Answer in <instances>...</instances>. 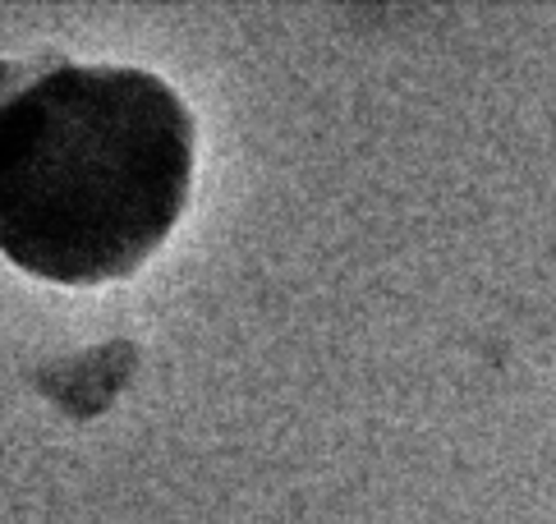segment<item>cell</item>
<instances>
[{"mask_svg": "<svg viewBox=\"0 0 556 524\" xmlns=\"http://www.w3.org/2000/svg\"><path fill=\"white\" fill-rule=\"evenodd\" d=\"M193 179V115L138 65H55L0 102V249L88 286L134 272Z\"/></svg>", "mask_w": 556, "mask_h": 524, "instance_id": "obj_1", "label": "cell"}]
</instances>
